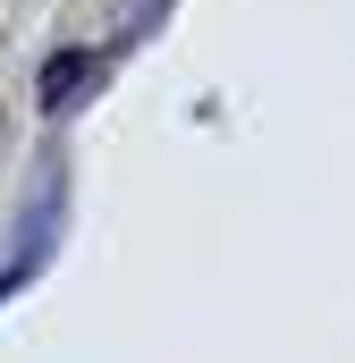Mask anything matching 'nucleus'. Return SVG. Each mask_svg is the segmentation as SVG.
<instances>
[{
    "mask_svg": "<svg viewBox=\"0 0 355 363\" xmlns=\"http://www.w3.org/2000/svg\"><path fill=\"white\" fill-rule=\"evenodd\" d=\"M93 68H102V60H93V51H77V60H60V68H51V77H43V110H68V93L85 85Z\"/></svg>",
    "mask_w": 355,
    "mask_h": 363,
    "instance_id": "1",
    "label": "nucleus"
}]
</instances>
